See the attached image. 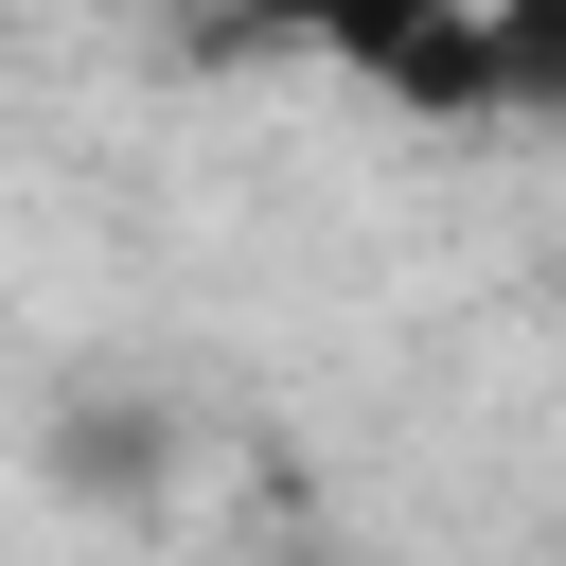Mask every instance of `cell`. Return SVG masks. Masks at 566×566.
Segmentation results:
<instances>
[{
  "instance_id": "6da1fadb",
  "label": "cell",
  "mask_w": 566,
  "mask_h": 566,
  "mask_svg": "<svg viewBox=\"0 0 566 566\" xmlns=\"http://www.w3.org/2000/svg\"><path fill=\"white\" fill-rule=\"evenodd\" d=\"M230 18L283 35V53H336V71L407 88V106H442V71H460V35H478L495 0H230Z\"/></svg>"
},
{
  "instance_id": "7a4b0ae2",
  "label": "cell",
  "mask_w": 566,
  "mask_h": 566,
  "mask_svg": "<svg viewBox=\"0 0 566 566\" xmlns=\"http://www.w3.org/2000/svg\"><path fill=\"white\" fill-rule=\"evenodd\" d=\"M442 106H566V0H495L442 71Z\"/></svg>"
}]
</instances>
